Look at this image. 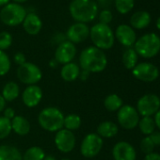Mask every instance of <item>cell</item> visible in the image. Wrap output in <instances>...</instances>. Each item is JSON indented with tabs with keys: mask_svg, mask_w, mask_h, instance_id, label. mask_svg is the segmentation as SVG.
I'll use <instances>...</instances> for the list:
<instances>
[{
	"mask_svg": "<svg viewBox=\"0 0 160 160\" xmlns=\"http://www.w3.org/2000/svg\"><path fill=\"white\" fill-rule=\"evenodd\" d=\"M79 64L82 70L89 72H101L108 65V58L103 50L95 46H89L80 54Z\"/></svg>",
	"mask_w": 160,
	"mask_h": 160,
	"instance_id": "cell-1",
	"label": "cell"
},
{
	"mask_svg": "<svg viewBox=\"0 0 160 160\" xmlns=\"http://www.w3.org/2000/svg\"><path fill=\"white\" fill-rule=\"evenodd\" d=\"M69 12L77 23L92 22L98 14V6L94 0H72Z\"/></svg>",
	"mask_w": 160,
	"mask_h": 160,
	"instance_id": "cell-2",
	"label": "cell"
},
{
	"mask_svg": "<svg viewBox=\"0 0 160 160\" xmlns=\"http://www.w3.org/2000/svg\"><path fill=\"white\" fill-rule=\"evenodd\" d=\"M38 122L42 129L48 132H58L63 128L64 115L58 108L48 107L40 112Z\"/></svg>",
	"mask_w": 160,
	"mask_h": 160,
	"instance_id": "cell-3",
	"label": "cell"
},
{
	"mask_svg": "<svg viewBox=\"0 0 160 160\" xmlns=\"http://www.w3.org/2000/svg\"><path fill=\"white\" fill-rule=\"evenodd\" d=\"M90 37L94 46L101 50L110 49L114 44V33L108 25L98 23L90 29Z\"/></svg>",
	"mask_w": 160,
	"mask_h": 160,
	"instance_id": "cell-4",
	"label": "cell"
},
{
	"mask_svg": "<svg viewBox=\"0 0 160 160\" xmlns=\"http://www.w3.org/2000/svg\"><path fill=\"white\" fill-rule=\"evenodd\" d=\"M135 51L145 58L156 56L160 51V37L155 33H148L141 36L135 42Z\"/></svg>",
	"mask_w": 160,
	"mask_h": 160,
	"instance_id": "cell-5",
	"label": "cell"
},
{
	"mask_svg": "<svg viewBox=\"0 0 160 160\" xmlns=\"http://www.w3.org/2000/svg\"><path fill=\"white\" fill-rule=\"evenodd\" d=\"M28 12L20 4L9 3L4 6L0 12V20L9 27H15L23 24Z\"/></svg>",
	"mask_w": 160,
	"mask_h": 160,
	"instance_id": "cell-6",
	"label": "cell"
},
{
	"mask_svg": "<svg viewBox=\"0 0 160 160\" xmlns=\"http://www.w3.org/2000/svg\"><path fill=\"white\" fill-rule=\"evenodd\" d=\"M17 77L20 81L28 86L36 85L41 81L42 72L41 69L34 63L26 62L17 69Z\"/></svg>",
	"mask_w": 160,
	"mask_h": 160,
	"instance_id": "cell-7",
	"label": "cell"
},
{
	"mask_svg": "<svg viewBox=\"0 0 160 160\" xmlns=\"http://www.w3.org/2000/svg\"><path fill=\"white\" fill-rule=\"evenodd\" d=\"M103 138L95 133L88 134L80 145V152L86 158H92L96 156L103 148Z\"/></svg>",
	"mask_w": 160,
	"mask_h": 160,
	"instance_id": "cell-8",
	"label": "cell"
},
{
	"mask_svg": "<svg viewBox=\"0 0 160 160\" xmlns=\"http://www.w3.org/2000/svg\"><path fill=\"white\" fill-rule=\"evenodd\" d=\"M117 118L120 125L127 130H131L135 128L139 122L138 112L137 111L136 108H134L132 106L129 105L122 106L118 110Z\"/></svg>",
	"mask_w": 160,
	"mask_h": 160,
	"instance_id": "cell-9",
	"label": "cell"
},
{
	"mask_svg": "<svg viewBox=\"0 0 160 160\" xmlns=\"http://www.w3.org/2000/svg\"><path fill=\"white\" fill-rule=\"evenodd\" d=\"M138 114L143 117H151L160 108V99L155 94H146L139 98L137 105Z\"/></svg>",
	"mask_w": 160,
	"mask_h": 160,
	"instance_id": "cell-10",
	"label": "cell"
},
{
	"mask_svg": "<svg viewBox=\"0 0 160 160\" xmlns=\"http://www.w3.org/2000/svg\"><path fill=\"white\" fill-rule=\"evenodd\" d=\"M133 75L140 81L152 82L158 77L159 71L153 64L142 62L135 66L133 69Z\"/></svg>",
	"mask_w": 160,
	"mask_h": 160,
	"instance_id": "cell-11",
	"label": "cell"
},
{
	"mask_svg": "<svg viewBox=\"0 0 160 160\" xmlns=\"http://www.w3.org/2000/svg\"><path fill=\"white\" fill-rule=\"evenodd\" d=\"M75 137L74 134L67 129H60L56 132L55 136V144L58 151L62 152H70L75 147Z\"/></svg>",
	"mask_w": 160,
	"mask_h": 160,
	"instance_id": "cell-12",
	"label": "cell"
},
{
	"mask_svg": "<svg viewBox=\"0 0 160 160\" xmlns=\"http://www.w3.org/2000/svg\"><path fill=\"white\" fill-rule=\"evenodd\" d=\"M76 56V47L75 45L69 42L65 41L62 43L58 44L55 52V59L58 64H67L73 60Z\"/></svg>",
	"mask_w": 160,
	"mask_h": 160,
	"instance_id": "cell-13",
	"label": "cell"
},
{
	"mask_svg": "<svg viewBox=\"0 0 160 160\" xmlns=\"http://www.w3.org/2000/svg\"><path fill=\"white\" fill-rule=\"evenodd\" d=\"M67 41L75 43H80L88 39L90 36V28L87 24L84 23H75L72 25L66 32Z\"/></svg>",
	"mask_w": 160,
	"mask_h": 160,
	"instance_id": "cell-14",
	"label": "cell"
},
{
	"mask_svg": "<svg viewBox=\"0 0 160 160\" xmlns=\"http://www.w3.org/2000/svg\"><path fill=\"white\" fill-rule=\"evenodd\" d=\"M112 154L114 160H136L137 157L134 147L126 141L116 143L112 149Z\"/></svg>",
	"mask_w": 160,
	"mask_h": 160,
	"instance_id": "cell-15",
	"label": "cell"
},
{
	"mask_svg": "<svg viewBox=\"0 0 160 160\" xmlns=\"http://www.w3.org/2000/svg\"><path fill=\"white\" fill-rule=\"evenodd\" d=\"M42 98V91L37 85L28 86L22 94L23 103L28 108H35L37 107Z\"/></svg>",
	"mask_w": 160,
	"mask_h": 160,
	"instance_id": "cell-16",
	"label": "cell"
},
{
	"mask_svg": "<svg viewBox=\"0 0 160 160\" xmlns=\"http://www.w3.org/2000/svg\"><path fill=\"white\" fill-rule=\"evenodd\" d=\"M115 36L119 42L125 47H131L137 41V36L134 29L127 25H120L115 32Z\"/></svg>",
	"mask_w": 160,
	"mask_h": 160,
	"instance_id": "cell-17",
	"label": "cell"
},
{
	"mask_svg": "<svg viewBox=\"0 0 160 160\" xmlns=\"http://www.w3.org/2000/svg\"><path fill=\"white\" fill-rule=\"evenodd\" d=\"M23 28L28 35L35 36L41 31L42 28V22L36 13L29 12L27 14L23 22Z\"/></svg>",
	"mask_w": 160,
	"mask_h": 160,
	"instance_id": "cell-18",
	"label": "cell"
},
{
	"mask_svg": "<svg viewBox=\"0 0 160 160\" xmlns=\"http://www.w3.org/2000/svg\"><path fill=\"white\" fill-rule=\"evenodd\" d=\"M80 71H81L80 70V67L76 63L72 61L70 63L63 65L60 71V76L64 81L72 82L78 78Z\"/></svg>",
	"mask_w": 160,
	"mask_h": 160,
	"instance_id": "cell-19",
	"label": "cell"
},
{
	"mask_svg": "<svg viewBox=\"0 0 160 160\" xmlns=\"http://www.w3.org/2000/svg\"><path fill=\"white\" fill-rule=\"evenodd\" d=\"M11 122L12 130L19 136H26L30 131V123L28 120L23 116H15Z\"/></svg>",
	"mask_w": 160,
	"mask_h": 160,
	"instance_id": "cell-20",
	"label": "cell"
},
{
	"mask_svg": "<svg viewBox=\"0 0 160 160\" xmlns=\"http://www.w3.org/2000/svg\"><path fill=\"white\" fill-rule=\"evenodd\" d=\"M151 23V15L144 11L135 12L130 18V24L134 28L143 29Z\"/></svg>",
	"mask_w": 160,
	"mask_h": 160,
	"instance_id": "cell-21",
	"label": "cell"
},
{
	"mask_svg": "<svg viewBox=\"0 0 160 160\" xmlns=\"http://www.w3.org/2000/svg\"><path fill=\"white\" fill-rule=\"evenodd\" d=\"M0 160H23L20 150L12 145L0 146Z\"/></svg>",
	"mask_w": 160,
	"mask_h": 160,
	"instance_id": "cell-22",
	"label": "cell"
},
{
	"mask_svg": "<svg viewBox=\"0 0 160 160\" xmlns=\"http://www.w3.org/2000/svg\"><path fill=\"white\" fill-rule=\"evenodd\" d=\"M118 126L116 123L107 121L101 122L98 127H97V134L101 138H113L114 136L117 135L118 133Z\"/></svg>",
	"mask_w": 160,
	"mask_h": 160,
	"instance_id": "cell-23",
	"label": "cell"
},
{
	"mask_svg": "<svg viewBox=\"0 0 160 160\" xmlns=\"http://www.w3.org/2000/svg\"><path fill=\"white\" fill-rule=\"evenodd\" d=\"M19 94H20V88L18 84H16L13 81H10L4 86L1 95L3 96L6 102H12L19 96Z\"/></svg>",
	"mask_w": 160,
	"mask_h": 160,
	"instance_id": "cell-24",
	"label": "cell"
},
{
	"mask_svg": "<svg viewBox=\"0 0 160 160\" xmlns=\"http://www.w3.org/2000/svg\"><path fill=\"white\" fill-rule=\"evenodd\" d=\"M82 121L78 115L76 114H69L66 117H64L63 122V127L64 129H67L71 132H73L81 126Z\"/></svg>",
	"mask_w": 160,
	"mask_h": 160,
	"instance_id": "cell-25",
	"label": "cell"
},
{
	"mask_svg": "<svg viewBox=\"0 0 160 160\" xmlns=\"http://www.w3.org/2000/svg\"><path fill=\"white\" fill-rule=\"evenodd\" d=\"M138 62V54L133 48L126 49L122 54V63L126 69H134Z\"/></svg>",
	"mask_w": 160,
	"mask_h": 160,
	"instance_id": "cell-26",
	"label": "cell"
},
{
	"mask_svg": "<svg viewBox=\"0 0 160 160\" xmlns=\"http://www.w3.org/2000/svg\"><path fill=\"white\" fill-rule=\"evenodd\" d=\"M45 157L44 151L38 146L28 148L23 155V160H43Z\"/></svg>",
	"mask_w": 160,
	"mask_h": 160,
	"instance_id": "cell-27",
	"label": "cell"
},
{
	"mask_svg": "<svg viewBox=\"0 0 160 160\" xmlns=\"http://www.w3.org/2000/svg\"><path fill=\"white\" fill-rule=\"evenodd\" d=\"M104 106L108 111H117L122 107V100L117 94H110L106 97Z\"/></svg>",
	"mask_w": 160,
	"mask_h": 160,
	"instance_id": "cell-28",
	"label": "cell"
},
{
	"mask_svg": "<svg viewBox=\"0 0 160 160\" xmlns=\"http://www.w3.org/2000/svg\"><path fill=\"white\" fill-rule=\"evenodd\" d=\"M138 126L140 131L144 135H151L152 133L154 132V128H155L154 120L152 117H143L138 122Z\"/></svg>",
	"mask_w": 160,
	"mask_h": 160,
	"instance_id": "cell-29",
	"label": "cell"
},
{
	"mask_svg": "<svg viewBox=\"0 0 160 160\" xmlns=\"http://www.w3.org/2000/svg\"><path fill=\"white\" fill-rule=\"evenodd\" d=\"M115 8L121 14H126L134 8V0H114Z\"/></svg>",
	"mask_w": 160,
	"mask_h": 160,
	"instance_id": "cell-30",
	"label": "cell"
},
{
	"mask_svg": "<svg viewBox=\"0 0 160 160\" xmlns=\"http://www.w3.org/2000/svg\"><path fill=\"white\" fill-rule=\"evenodd\" d=\"M12 122L11 120L0 117V139H4L12 133Z\"/></svg>",
	"mask_w": 160,
	"mask_h": 160,
	"instance_id": "cell-31",
	"label": "cell"
},
{
	"mask_svg": "<svg viewBox=\"0 0 160 160\" xmlns=\"http://www.w3.org/2000/svg\"><path fill=\"white\" fill-rule=\"evenodd\" d=\"M11 70V59L9 56L0 50V76L6 75Z\"/></svg>",
	"mask_w": 160,
	"mask_h": 160,
	"instance_id": "cell-32",
	"label": "cell"
},
{
	"mask_svg": "<svg viewBox=\"0 0 160 160\" xmlns=\"http://www.w3.org/2000/svg\"><path fill=\"white\" fill-rule=\"evenodd\" d=\"M12 43V37L11 33L7 31L0 32V50L4 51L11 47Z\"/></svg>",
	"mask_w": 160,
	"mask_h": 160,
	"instance_id": "cell-33",
	"label": "cell"
},
{
	"mask_svg": "<svg viewBox=\"0 0 160 160\" xmlns=\"http://www.w3.org/2000/svg\"><path fill=\"white\" fill-rule=\"evenodd\" d=\"M140 149L146 154L152 152V151L154 149V144L152 141V139L150 138V137H146L140 141Z\"/></svg>",
	"mask_w": 160,
	"mask_h": 160,
	"instance_id": "cell-34",
	"label": "cell"
},
{
	"mask_svg": "<svg viewBox=\"0 0 160 160\" xmlns=\"http://www.w3.org/2000/svg\"><path fill=\"white\" fill-rule=\"evenodd\" d=\"M113 15L109 10H103L99 14V21L101 24L108 25L112 21Z\"/></svg>",
	"mask_w": 160,
	"mask_h": 160,
	"instance_id": "cell-35",
	"label": "cell"
},
{
	"mask_svg": "<svg viewBox=\"0 0 160 160\" xmlns=\"http://www.w3.org/2000/svg\"><path fill=\"white\" fill-rule=\"evenodd\" d=\"M13 59H14V62H15L16 64H18L19 66H21V65H23L24 63L27 62V60H26V56H25L23 53H21V52L16 53V54L14 55V57H13Z\"/></svg>",
	"mask_w": 160,
	"mask_h": 160,
	"instance_id": "cell-36",
	"label": "cell"
},
{
	"mask_svg": "<svg viewBox=\"0 0 160 160\" xmlns=\"http://www.w3.org/2000/svg\"><path fill=\"white\" fill-rule=\"evenodd\" d=\"M65 41H67V38H66V35L63 34V33H58V34L54 35V37H53L54 43H56L58 45L60 44V43H62Z\"/></svg>",
	"mask_w": 160,
	"mask_h": 160,
	"instance_id": "cell-37",
	"label": "cell"
},
{
	"mask_svg": "<svg viewBox=\"0 0 160 160\" xmlns=\"http://www.w3.org/2000/svg\"><path fill=\"white\" fill-rule=\"evenodd\" d=\"M114 0H97V6L103 8L104 10H108V8H109L112 4V2Z\"/></svg>",
	"mask_w": 160,
	"mask_h": 160,
	"instance_id": "cell-38",
	"label": "cell"
},
{
	"mask_svg": "<svg viewBox=\"0 0 160 160\" xmlns=\"http://www.w3.org/2000/svg\"><path fill=\"white\" fill-rule=\"evenodd\" d=\"M150 138L153 142L154 146H160V132H153L150 135Z\"/></svg>",
	"mask_w": 160,
	"mask_h": 160,
	"instance_id": "cell-39",
	"label": "cell"
},
{
	"mask_svg": "<svg viewBox=\"0 0 160 160\" xmlns=\"http://www.w3.org/2000/svg\"><path fill=\"white\" fill-rule=\"evenodd\" d=\"M4 117L12 121L15 117V111H14V109L12 108H5V110H4Z\"/></svg>",
	"mask_w": 160,
	"mask_h": 160,
	"instance_id": "cell-40",
	"label": "cell"
},
{
	"mask_svg": "<svg viewBox=\"0 0 160 160\" xmlns=\"http://www.w3.org/2000/svg\"><path fill=\"white\" fill-rule=\"evenodd\" d=\"M145 160H160V154L155 152H151L146 154Z\"/></svg>",
	"mask_w": 160,
	"mask_h": 160,
	"instance_id": "cell-41",
	"label": "cell"
},
{
	"mask_svg": "<svg viewBox=\"0 0 160 160\" xmlns=\"http://www.w3.org/2000/svg\"><path fill=\"white\" fill-rule=\"evenodd\" d=\"M91 72H89L88 71H85V70H82L80 71V73H79V76L78 78H80L81 80H83V81H85V80H87L89 78V75H90Z\"/></svg>",
	"mask_w": 160,
	"mask_h": 160,
	"instance_id": "cell-42",
	"label": "cell"
},
{
	"mask_svg": "<svg viewBox=\"0 0 160 160\" xmlns=\"http://www.w3.org/2000/svg\"><path fill=\"white\" fill-rule=\"evenodd\" d=\"M154 123H155V125L158 127V129L160 130V109L155 113V117H154Z\"/></svg>",
	"mask_w": 160,
	"mask_h": 160,
	"instance_id": "cell-43",
	"label": "cell"
},
{
	"mask_svg": "<svg viewBox=\"0 0 160 160\" xmlns=\"http://www.w3.org/2000/svg\"><path fill=\"white\" fill-rule=\"evenodd\" d=\"M5 107H6V101L3 98V96L0 94V112L5 109Z\"/></svg>",
	"mask_w": 160,
	"mask_h": 160,
	"instance_id": "cell-44",
	"label": "cell"
},
{
	"mask_svg": "<svg viewBox=\"0 0 160 160\" xmlns=\"http://www.w3.org/2000/svg\"><path fill=\"white\" fill-rule=\"evenodd\" d=\"M49 65H50V67H52V68H56V67L58 65V61H57L55 58H53V59H51V60H50Z\"/></svg>",
	"mask_w": 160,
	"mask_h": 160,
	"instance_id": "cell-45",
	"label": "cell"
},
{
	"mask_svg": "<svg viewBox=\"0 0 160 160\" xmlns=\"http://www.w3.org/2000/svg\"><path fill=\"white\" fill-rule=\"evenodd\" d=\"M10 3V0H0V7H4Z\"/></svg>",
	"mask_w": 160,
	"mask_h": 160,
	"instance_id": "cell-46",
	"label": "cell"
},
{
	"mask_svg": "<svg viewBox=\"0 0 160 160\" xmlns=\"http://www.w3.org/2000/svg\"><path fill=\"white\" fill-rule=\"evenodd\" d=\"M43 160H57V159H56V157L53 156V155H45V157H44Z\"/></svg>",
	"mask_w": 160,
	"mask_h": 160,
	"instance_id": "cell-47",
	"label": "cell"
},
{
	"mask_svg": "<svg viewBox=\"0 0 160 160\" xmlns=\"http://www.w3.org/2000/svg\"><path fill=\"white\" fill-rule=\"evenodd\" d=\"M13 1H14V3H16V4H22V3L27 2L28 0H13Z\"/></svg>",
	"mask_w": 160,
	"mask_h": 160,
	"instance_id": "cell-48",
	"label": "cell"
},
{
	"mask_svg": "<svg viewBox=\"0 0 160 160\" xmlns=\"http://www.w3.org/2000/svg\"><path fill=\"white\" fill-rule=\"evenodd\" d=\"M156 28L160 30V17L157 19V21H156Z\"/></svg>",
	"mask_w": 160,
	"mask_h": 160,
	"instance_id": "cell-49",
	"label": "cell"
},
{
	"mask_svg": "<svg viewBox=\"0 0 160 160\" xmlns=\"http://www.w3.org/2000/svg\"><path fill=\"white\" fill-rule=\"evenodd\" d=\"M61 160H70V159L69 158H62Z\"/></svg>",
	"mask_w": 160,
	"mask_h": 160,
	"instance_id": "cell-50",
	"label": "cell"
}]
</instances>
